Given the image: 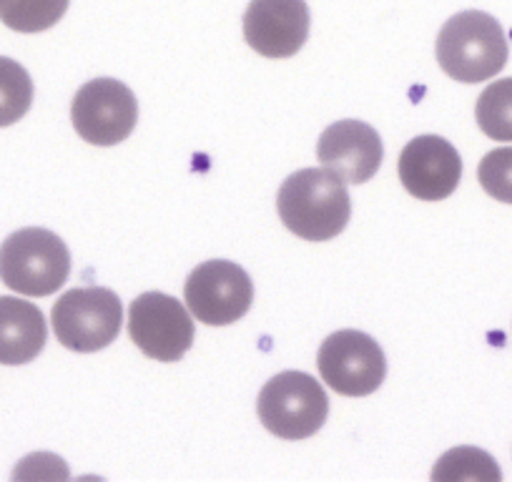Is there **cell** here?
Segmentation results:
<instances>
[{"label": "cell", "mask_w": 512, "mask_h": 482, "mask_svg": "<svg viewBox=\"0 0 512 482\" xmlns=\"http://www.w3.org/2000/svg\"><path fill=\"white\" fill-rule=\"evenodd\" d=\"M307 0H251L244 13V38L259 56L292 58L307 43Z\"/></svg>", "instance_id": "obj_10"}, {"label": "cell", "mask_w": 512, "mask_h": 482, "mask_svg": "<svg viewBox=\"0 0 512 482\" xmlns=\"http://www.w3.org/2000/svg\"><path fill=\"white\" fill-rule=\"evenodd\" d=\"M477 126L492 141H512V78L490 83L475 106Z\"/></svg>", "instance_id": "obj_14"}, {"label": "cell", "mask_w": 512, "mask_h": 482, "mask_svg": "<svg viewBox=\"0 0 512 482\" xmlns=\"http://www.w3.org/2000/svg\"><path fill=\"white\" fill-rule=\"evenodd\" d=\"M186 304L199 322L226 327L244 317L254 302V284L236 262L214 259L189 274L184 287Z\"/></svg>", "instance_id": "obj_9"}, {"label": "cell", "mask_w": 512, "mask_h": 482, "mask_svg": "<svg viewBox=\"0 0 512 482\" xmlns=\"http://www.w3.org/2000/svg\"><path fill=\"white\" fill-rule=\"evenodd\" d=\"M71 252L66 241L41 226L16 231L0 244V279L26 297H48L66 284Z\"/></svg>", "instance_id": "obj_3"}, {"label": "cell", "mask_w": 512, "mask_h": 482, "mask_svg": "<svg viewBox=\"0 0 512 482\" xmlns=\"http://www.w3.org/2000/svg\"><path fill=\"white\" fill-rule=\"evenodd\" d=\"M284 226L299 239L329 241L342 234L352 216V199L342 176L329 169H302L277 194Z\"/></svg>", "instance_id": "obj_1"}, {"label": "cell", "mask_w": 512, "mask_h": 482, "mask_svg": "<svg viewBox=\"0 0 512 482\" xmlns=\"http://www.w3.org/2000/svg\"><path fill=\"white\" fill-rule=\"evenodd\" d=\"M432 480H502V472L492 455L477 447H455L437 460Z\"/></svg>", "instance_id": "obj_17"}, {"label": "cell", "mask_w": 512, "mask_h": 482, "mask_svg": "<svg viewBox=\"0 0 512 482\" xmlns=\"http://www.w3.org/2000/svg\"><path fill=\"white\" fill-rule=\"evenodd\" d=\"M317 367L322 380L344 397L372 395L387 377L382 347L359 329H339L329 334L319 347Z\"/></svg>", "instance_id": "obj_7"}, {"label": "cell", "mask_w": 512, "mask_h": 482, "mask_svg": "<svg viewBox=\"0 0 512 482\" xmlns=\"http://www.w3.org/2000/svg\"><path fill=\"white\" fill-rule=\"evenodd\" d=\"M48 339L46 317L33 302L0 297V365H28Z\"/></svg>", "instance_id": "obj_13"}, {"label": "cell", "mask_w": 512, "mask_h": 482, "mask_svg": "<svg viewBox=\"0 0 512 482\" xmlns=\"http://www.w3.org/2000/svg\"><path fill=\"white\" fill-rule=\"evenodd\" d=\"M256 410L272 435L307 440L327 422L329 400L324 387L307 372H282L262 387Z\"/></svg>", "instance_id": "obj_4"}, {"label": "cell", "mask_w": 512, "mask_h": 482, "mask_svg": "<svg viewBox=\"0 0 512 482\" xmlns=\"http://www.w3.org/2000/svg\"><path fill=\"white\" fill-rule=\"evenodd\" d=\"M480 186L502 204H512V146L490 151L477 166Z\"/></svg>", "instance_id": "obj_18"}, {"label": "cell", "mask_w": 512, "mask_h": 482, "mask_svg": "<svg viewBox=\"0 0 512 482\" xmlns=\"http://www.w3.org/2000/svg\"><path fill=\"white\" fill-rule=\"evenodd\" d=\"M73 129L93 146H116L134 134L139 103L134 91L116 78L83 83L71 103Z\"/></svg>", "instance_id": "obj_6"}, {"label": "cell", "mask_w": 512, "mask_h": 482, "mask_svg": "<svg viewBox=\"0 0 512 482\" xmlns=\"http://www.w3.org/2000/svg\"><path fill=\"white\" fill-rule=\"evenodd\" d=\"M71 0H0V21L11 31L41 33L56 26Z\"/></svg>", "instance_id": "obj_15"}, {"label": "cell", "mask_w": 512, "mask_h": 482, "mask_svg": "<svg viewBox=\"0 0 512 482\" xmlns=\"http://www.w3.org/2000/svg\"><path fill=\"white\" fill-rule=\"evenodd\" d=\"M400 181L415 199L442 201L455 194L462 179V159L442 136H417L402 149Z\"/></svg>", "instance_id": "obj_11"}, {"label": "cell", "mask_w": 512, "mask_h": 482, "mask_svg": "<svg viewBox=\"0 0 512 482\" xmlns=\"http://www.w3.org/2000/svg\"><path fill=\"white\" fill-rule=\"evenodd\" d=\"M317 156L324 169L334 171L349 184H364L382 166V139L364 121H337L319 136Z\"/></svg>", "instance_id": "obj_12"}, {"label": "cell", "mask_w": 512, "mask_h": 482, "mask_svg": "<svg viewBox=\"0 0 512 482\" xmlns=\"http://www.w3.org/2000/svg\"><path fill=\"white\" fill-rule=\"evenodd\" d=\"M437 61L460 83L490 81L507 63L505 31L490 13H457L437 36Z\"/></svg>", "instance_id": "obj_2"}, {"label": "cell", "mask_w": 512, "mask_h": 482, "mask_svg": "<svg viewBox=\"0 0 512 482\" xmlns=\"http://www.w3.org/2000/svg\"><path fill=\"white\" fill-rule=\"evenodd\" d=\"M131 342L156 362H179L194 344V319L179 299L146 292L128 307Z\"/></svg>", "instance_id": "obj_8"}, {"label": "cell", "mask_w": 512, "mask_h": 482, "mask_svg": "<svg viewBox=\"0 0 512 482\" xmlns=\"http://www.w3.org/2000/svg\"><path fill=\"white\" fill-rule=\"evenodd\" d=\"M33 81L13 58L0 56V129L16 124L31 111Z\"/></svg>", "instance_id": "obj_16"}, {"label": "cell", "mask_w": 512, "mask_h": 482, "mask_svg": "<svg viewBox=\"0 0 512 482\" xmlns=\"http://www.w3.org/2000/svg\"><path fill=\"white\" fill-rule=\"evenodd\" d=\"M53 332L66 349L91 354L116 342L123 307L116 292L106 287H81L63 294L51 312Z\"/></svg>", "instance_id": "obj_5"}]
</instances>
